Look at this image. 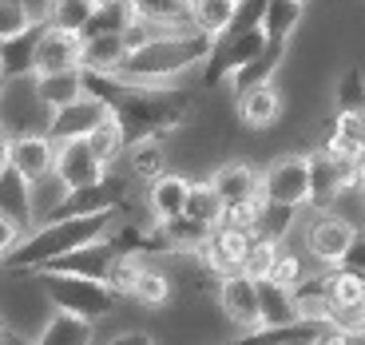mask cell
<instances>
[{"label":"cell","mask_w":365,"mask_h":345,"mask_svg":"<svg viewBox=\"0 0 365 345\" xmlns=\"http://www.w3.org/2000/svg\"><path fill=\"white\" fill-rule=\"evenodd\" d=\"M278 111H282V96H278V88L270 80L255 83V88H247L238 96V115H242L247 128H270L278 119Z\"/></svg>","instance_id":"obj_22"},{"label":"cell","mask_w":365,"mask_h":345,"mask_svg":"<svg viewBox=\"0 0 365 345\" xmlns=\"http://www.w3.org/2000/svg\"><path fill=\"white\" fill-rule=\"evenodd\" d=\"M210 222H202V218L195 215H171V218H159V238H163L167 250H179V254H195V250H202L210 238Z\"/></svg>","instance_id":"obj_18"},{"label":"cell","mask_w":365,"mask_h":345,"mask_svg":"<svg viewBox=\"0 0 365 345\" xmlns=\"http://www.w3.org/2000/svg\"><path fill=\"white\" fill-rule=\"evenodd\" d=\"M258 207H262V195H258V199H247V202H227L219 222H227V227H242V230H255Z\"/></svg>","instance_id":"obj_43"},{"label":"cell","mask_w":365,"mask_h":345,"mask_svg":"<svg viewBox=\"0 0 365 345\" xmlns=\"http://www.w3.org/2000/svg\"><path fill=\"white\" fill-rule=\"evenodd\" d=\"M88 143H91V151L100 155L103 163H111L115 155L128 151V139H123V123L115 119V111H108V119H100V123H96V131L88 135Z\"/></svg>","instance_id":"obj_32"},{"label":"cell","mask_w":365,"mask_h":345,"mask_svg":"<svg viewBox=\"0 0 365 345\" xmlns=\"http://www.w3.org/2000/svg\"><path fill=\"white\" fill-rule=\"evenodd\" d=\"M131 44L128 32H103V36H88L80 52V68H96V72H119V64L128 60Z\"/></svg>","instance_id":"obj_19"},{"label":"cell","mask_w":365,"mask_h":345,"mask_svg":"<svg viewBox=\"0 0 365 345\" xmlns=\"http://www.w3.org/2000/svg\"><path fill=\"white\" fill-rule=\"evenodd\" d=\"M294 298H298V309L306 318H329V309H334V298H329V278H302L294 286Z\"/></svg>","instance_id":"obj_30"},{"label":"cell","mask_w":365,"mask_h":345,"mask_svg":"<svg viewBox=\"0 0 365 345\" xmlns=\"http://www.w3.org/2000/svg\"><path fill=\"white\" fill-rule=\"evenodd\" d=\"M91 341V318L72 314V309H56L52 321L40 329V345H83Z\"/></svg>","instance_id":"obj_27"},{"label":"cell","mask_w":365,"mask_h":345,"mask_svg":"<svg viewBox=\"0 0 365 345\" xmlns=\"http://www.w3.org/2000/svg\"><path fill=\"white\" fill-rule=\"evenodd\" d=\"M135 302H143V306H167L171 302V282L163 278L159 270H147L143 266V274H139V282H135V294H131Z\"/></svg>","instance_id":"obj_41"},{"label":"cell","mask_w":365,"mask_h":345,"mask_svg":"<svg viewBox=\"0 0 365 345\" xmlns=\"http://www.w3.org/2000/svg\"><path fill=\"white\" fill-rule=\"evenodd\" d=\"M338 111H357V115H365V80H361L357 68H349L338 83Z\"/></svg>","instance_id":"obj_42"},{"label":"cell","mask_w":365,"mask_h":345,"mask_svg":"<svg viewBox=\"0 0 365 345\" xmlns=\"http://www.w3.org/2000/svg\"><path fill=\"white\" fill-rule=\"evenodd\" d=\"M215 36L195 28V32H182V36H147L143 44H135L128 52V60L119 64L123 80H139V83H163L182 76L187 68H195L199 60H207Z\"/></svg>","instance_id":"obj_3"},{"label":"cell","mask_w":365,"mask_h":345,"mask_svg":"<svg viewBox=\"0 0 365 345\" xmlns=\"http://www.w3.org/2000/svg\"><path fill=\"white\" fill-rule=\"evenodd\" d=\"M131 155V171L139 175V179H159V175L167 171V155H163V143L159 139H143V143L128 147Z\"/></svg>","instance_id":"obj_37"},{"label":"cell","mask_w":365,"mask_h":345,"mask_svg":"<svg viewBox=\"0 0 365 345\" xmlns=\"http://www.w3.org/2000/svg\"><path fill=\"white\" fill-rule=\"evenodd\" d=\"M361 167H365V163H361ZM361 167L338 159L334 151H314V155H310V199H306V202H310L314 210L334 207V199H338L346 187L361 182Z\"/></svg>","instance_id":"obj_6"},{"label":"cell","mask_w":365,"mask_h":345,"mask_svg":"<svg viewBox=\"0 0 365 345\" xmlns=\"http://www.w3.org/2000/svg\"><path fill=\"white\" fill-rule=\"evenodd\" d=\"M266 278H274V282H282V286H298L302 282V262L294 254H286V250H278V258H274V270L266 274Z\"/></svg>","instance_id":"obj_45"},{"label":"cell","mask_w":365,"mask_h":345,"mask_svg":"<svg viewBox=\"0 0 365 345\" xmlns=\"http://www.w3.org/2000/svg\"><path fill=\"white\" fill-rule=\"evenodd\" d=\"M20 235H24V230H20L16 222H12V218L0 215V262H4V258H9V250L20 242Z\"/></svg>","instance_id":"obj_47"},{"label":"cell","mask_w":365,"mask_h":345,"mask_svg":"<svg viewBox=\"0 0 365 345\" xmlns=\"http://www.w3.org/2000/svg\"><path fill=\"white\" fill-rule=\"evenodd\" d=\"M48 24H52V20H28L20 32L0 40V68L9 72V80L36 76V52H40V40H44Z\"/></svg>","instance_id":"obj_12"},{"label":"cell","mask_w":365,"mask_h":345,"mask_svg":"<svg viewBox=\"0 0 365 345\" xmlns=\"http://www.w3.org/2000/svg\"><path fill=\"white\" fill-rule=\"evenodd\" d=\"M258 306H262V326H286V321L302 318L294 290L282 286V282H274V278H258Z\"/></svg>","instance_id":"obj_23"},{"label":"cell","mask_w":365,"mask_h":345,"mask_svg":"<svg viewBox=\"0 0 365 345\" xmlns=\"http://www.w3.org/2000/svg\"><path fill=\"white\" fill-rule=\"evenodd\" d=\"M40 282H44V294L56 309H72V314H83V318H91V321L111 314V306L119 302V294L111 290L108 282L83 278V274L40 270Z\"/></svg>","instance_id":"obj_4"},{"label":"cell","mask_w":365,"mask_h":345,"mask_svg":"<svg viewBox=\"0 0 365 345\" xmlns=\"http://www.w3.org/2000/svg\"><path fill=\"white\" fill-rule=\"evenodd\" d=\"M326 278H329V298H334V306L365 302V274H354V270H346V266H334Z\"/></svg>","instance_id":"obj_38"},{"label":"cell","mask_w":365,"mask_h":345,"mask_svg":"<svg viewBox=\"0 0 365 345\" xmlns=\"http://www.w3.org/2000/svg\"><path fill=\"white\" fill-rule=\"evenodd\" d=\"M357 227L349 222V218H338V215H318L310 222V235H306V242H310V254L318 258V262L326 266H338L341 258H346L349 242H354Z\"/></svg>","instance_id":"obj_13"},{"label":"cell","mask_w":365,"mask_h":345,"mask_svg":"<svg viewBox=\"0 0 365 345\" xmlns=\"http://www.w3.org/2000/svg\"><path fill=\"white\" fill-rule=\"evenodd\" d=\"M302 9L306 0H266V16H262V32L266 40H290L294 28L302 24Z\"/></svg>","instance_id":"obj_29"},{"label":"cell","mask_w":365,"mask_h":345,"mask_svg":"<svg viewBox=\"0 0 365 345\" xmlns=\"http://www.w3.org/2000/svg\"><path fill=\"white\" fill-rule=\"evenodd\" d=\"M361 207H365V167H361Z\"/></svg>","instance_id":"obj_51"},{"label":"cell","mask_w":365,"mask_h":345,"mask_svg":"<svg viewBox=\"0 0 365 345\" xmlns=\"http://www.w3.org/2000/svg\"><path fill=\"white\" fill-rule=\"evenodd\" d=\"M80 52H83V36L68 32V28L48 24L44 40L36 52V72H60V68H80Z\"/></svg>","instance_id":"obj_17"},{"label":"cell","mask_w":365,"mask_h":345,"mask_svg":"<svg viewBox=\"0 0 365 345\" xmlns=\"http://www.w3.org/2000/svg\"><path fill=\"white\" fill-rule=\"evenodd\" d=\"M219 306L222 314H227L235 326H242L250 334V329L262 326V306H258V278H250L247 270L230 274V278H222L219 286Z\"/></svg>","instance_id":"obj_11"},{"label":"cell","mask_w":365,"mask_h":345,"mask_svg":"<svg viewBox=\"0 0 365 345\" xmlns=\"http://www.w3.org/2000/svg\"><path fill=\"white\" fill-rule=\"evenodd\" d=\"M278 250H282V242H274V238H258L250 242L247 258H242V270L250 274V278H266V274L274 270V258H278Z\"/></svg>","instance_id":"obj_40"},{"label":"cell","mask_w":365,"mask_h":345,"mask_svg":"<svg viewBox=\"0 0 365 345\" xmlns=\"http://www.w3.org/2000/svg\"><path fill=\"white\" fill-rule=\"evenodd\" d=\"M135 4L139 20H151V24H179V20H191V4L195 0H131Z\"/></svg>","instance_id":"obj_34"},{"label":"cell","mask_w":365,"mask_h":345,"mask_svg":"<svg viewBox=\"0 0 365 345\" xmlns=\"http://www.w3.org/2000/svg\"><path fill=\"white\" fill-rule=\"evenodd\" d=\"M131 24H135V4L131 0H100L80 36L88 40V36H103V32H128Z\"/></svg>","instance_id":"obj_28"},{"label":"cell","mask_w":365,"mask_h":345,"mask_svg":"<svg viewBox=\"0 0 365 345\" xmlns=\"http://www.w3.org/2000/svg\"><path fill=\"white\" fill-rule=\"evenodd\" d=\"M215 191L222 195V202H247V199H258L262 195V175L247 163H227L210 175Z\"/></svg>","instance_id":"obj_21"},{"label":"cell","mask_w":365,"mask_h":345,"mask_svg":"<svg viewBox=\"0 0 365 345\" xmlns=\"http://www.w3.org/2000/svg\"><path fill=\"white\" fill-rule=\"evenodd\" d=\"M262 199L302 207L310 199V155H282L262 171Z\"/></svg>","instance_id":"obj_7"},{"label":"cell","mask_w":365,"mask_h":345,"mask_svg":"<svg viewBox=\"0 0 365 345\" xmlns=\"http://www.w3.org/2000/svg\"><path fill=\"white\" fill-rule=\"evenodd\" d=\"M4 83H9V72H4V68H0V96H4Z\"/></svg>","instance_id":"obj_50"},{"label":"cell","mask_w":365,"mask_h":345,"mask_svg":"<svg viewBox=\"0 0 365 345\" xmlns=\"http://www.w3.org/2000/svg\"><path fill=\"white\" fill-rule=\"evenodd\" d=\"M338 266H346V270H354V274H365V230L354 235V242H349L346 258H341Z\"/></svg>","instance_id":"obj_46"},{"label":"cell","mask_w":365,"mask_h":345,"mask_svg":"<svg viewBox=\"0 0 365 345\" xmlns=\"http://www.w3.org/2000/svg\"><path fill=\"white\" fill-rule=\"evenodd\" d=\"M250 242H255V230H242V227H227V222H219V227L210 230L207 246H202L199 254H202V262H207L210 274L230 278V274L242 270V258H247Z\"/></svg>","instance_id":"obj_9"},{"label":"cell","mask_w":365,"mask_h":345,"mask_svg":"<svg viewBox=\"0 0 365 345\" xmlns=\"http://www.w3.org/2000/svg\"><path fill=\"white\" fill-rule=\"evenodd\" d=\"M9 143H12V139L4 135V128H0V163H4V159H9Z\"/></svg>","instance_id":"obj_49"},{"label":"cell","mask_w":365,"mask_h":345,"mask_svg":"<svg viewBox=\"0 0 365 345\" xmlns=\"http://www.w3.org/2000/svg\"><path fill=\"white\" fill-rule=\"evenodd\" d=\"M235 9H238V0H195L191 20H195V28H202V32H210V36H219V32L230 28Z\"/></svg>","instance_id":"obj_31"},{"label":"cell","mask_w":365,"mask_h":345,"mask_svg":"<svg viewBox=\"0 0 365 345\" xmlns=\"http://www.w3.org/2000/svg\"><path fill=\"white\" fill-rule=\"evenodd\" d=\"M262 44H266V32H262V28H247V32H235V28H227V32H219V36H215V48H210V56H207L202 83H207V88H219V83H227L235 68H242L250 56L262 52Z\"/></svg>","instance_id":"obj_5"},{"label":"cell","mask_w":365,"mask_h":345,"mask_svg":"<svg viewBox=\"0 0 365 345\" xmlns=\"http://www.w3.org/2000/svg\"><path fill=\"white\" fill-rule=\"evenodd\" d=\"M128 341H151V334H123V337H115V345H128Z\"/></svg>","instance_id":"obj_48"},{"label":"cell","mask_w":365,"mask_h":345,"mask_svg":"<svg viewBox=\"0 0 365 345\" xmlns=\"http://www.w3.org/2000/svg\"><path fill=\"white\" fill-rule=\"evenodd\" d=\"M123 250H128V246L111 242V235H108V238H96V242L80 246V250H72V254H64V258H56L44 270H68V274H83V278L108 282V270L115 266V258L123 254Z\"/></svg>","instance_id":"obj_14"},{"label":"cell","mask_w":365,"mask_h":345,"mask_svg":"<svg viewBox=\"0 0 365 345\" xmlns=\"http://www.w3.org/2000/svg\"><path fill=\"white\" fill-rule=\"evenodd\" d=\"M56 179L64 182V191L96 187V182L108 179V163L91 151L88 139H64L56 147Z\"/></svg>","instance_id":"obj_8"},{"label":"cell","mask_w":365,"mask_h":345,"mask_svg":"<svg viewBox=\"0 0 365 345\" xmlns=\"http://www.w3.org/2000/svg\"><path fill=\"white\" fill-rule=\"evenodd\" d=\"M108 103L100 100V96H91V91H83L80 100L64 103V108L52 111V123H48V135L56 139V143H64V139H88L91 131H96V123L100 119H108Z\"/></svg>","instance_id":"obj_10"},{"label":"cell","mask_w":365,"mask_h":345,"mask_svg":"<svg viewBox=\"0 0 365 345\" xmlns=\"http://www.w3.org/2000/svg\"><path fill=\"white\" fill-rule=\"evenodd\" d=\"M100 0H52V9H48V20L56 28H68V32H83V24L91 20Z\"/></svg>","instance_id":"obj_36"},{"label":"cell","mask_w":365,"mask_h":345,"mask_svg":"<svg viewBox=\"0 0 365 345\" xmlns=\"http://www.w3.org/2000/svg\"><path fill=\"white\" fill-rule=\"evenodd\" d=\"M0 215L12 218L20 230L32 227V179L12 159L0 163Z\"/></svg>","instance_id":"obj_15"},{"label":"cell","mask_w":365,"mask_h":345,"mask_svg":"<svg viewBox=\"0 0 365 345\" xmlns=\"http://www.w3.org/2000/svg\"><path fill=\"white\" fill-rule=\"evenodd\" d=\"M222 195L215 191V182H191V195H187V215L202 218V222H210V227H219V218H222Z\"/></svg>","instance_id":"obj_35"},{"label":"cell","mask_w":365,"mask_h":345,"mask_svg":"<svg viewBox=\"0 0 365 345\" xmlns=\"http://www.w3.org/2000/svg\"><path fill=\"white\" fill-rule=\"evenodd\" d=\"M56 147L60 143H56L52 135H20L9 143V159L32 182H40V179H48V175H56Z\"/></svg>","instance_id":"obj_16"},{"label":"cell","mask_w":365,"mask_h":345,"mask_svg":"<svg viewBox=\"0 0 365 345\" xmlns=\"http://www.w3.org/2000/svg\"><path fill=\"white\" fill-rule=\"evenodd\" d=\"M255 337H266V341H334L338 329L329 318H294L286 326H262V329H250Z\"/></svg>","instance_id":"obj_25"},{"label":"cell","mask_w":365,"mask_h":345,"mask_svg":"<svg viewBox=\"0 0 365 345\" xmlns=\"http://www.w3.org/2000/svg\"><path fill=\"white\" fill-rule=\"evenodd\" d=\"M83 96V68H60V72H36V100L44 108H64Z\"/></svg>","instance_id":"obj_20"},{"label":"cell","mask_w":365,"mask_h":345,"mask_svg":"<svg viewBox=\"0 0 365 345\" xmlns=\"http://www.w3.org/2000/svg\"><path fill=\"white\" fill-rule=\"evenodd\" d=\"M139 274H143V258H139V250H123V254L115 258V266L108 270V286L123 298V294H135V282Z\"/></svg>","instance_id":"obj_39"},{"label":"cell","mask_w":365,"mask_h":345,"mask_svg":"<svg viewBox=\"0 0 365 345\" xmlns=\"http://www.w3.org/2000/svg\"><path fill=\"white\" fill-rule=\"evenodd\" d=\"M119 215H123L119 202L96 207V210H76V215H60V218H52L48 227H40L36 235L20 238V242L9 250L4 266H9V270H44V266L56 262V258L72 254V250L96 242V238H108Z\"/></svg>","instance_id":"obj_2"},{"label":"cell","mask_w":365,"mask_h":345,"mask_svg":"<svg viewBox=\"0 0 365 345\" xmlns=\"http://www.w3.org/2000/svg\"><path fill=\"white\" fill-rule=\"evenodd\" d=\"M28 20H32V16H28L24 0H0V40L12 36V32H20Z\"/></svg>","instance_id":"obj_44"},{"label":"cell","mask_w":365,"mask_h":345,"mask_svg":"<svg viewBox=\"0 0 365 345\" xmlns=\"http://www.w3.org/2000/svg\"><path fill=\"white\" fill-rule=\"evenodd\" d=\"M187 195H191V182L182 179V175H159V179H151V195H147V202H151V210H155V218H171V215H182L187 210Z\"/></svg>","instance_id":"obj_26"},{"label":"cell","mask_w":365,"mask_h":345,"mask_svg":"<svg viewBox=\"0 0 365 345\" xmlns=\"http://www.w3.org/2000/svg\"><path fill=\"white\" fill-rule=\"evenodd\" d=\"M282 56H286V44H282V40H266V44H262V52H258V56H250V60H247L242 68H235L227 83H230L235 91H247V88H255V83H266L274 72H278V64H282Z\"/></svg>","instance_id":"obj_24"},{"label":"cell","mask_w":365,"mask_h":345,"mask_svg":"<svg viewBox=\"0 0 365 345\" xmlns=\"http://www.w3.org/2000/svg\"><path fill=\"white\" fill-rule=\"evenodd\" d=\"M83 91L100 96L115 119L123 123V139L128 147L143 143V139H163L167 131H175L191 111V96L187 91H167L159 83H139L123 80L119 72H96L83 68Z\"/></svg>","instance_id":"obj_1"},{"label":"cell","mask_w":365,"mask_h":345,"mask_svg":"<svg viewBox=\"0 0 365 345\" xmlns=\"http://www.w3.org/2000/svg\"><path fill=\"white\" fill-rule=\"evenodd\" d=\"M294 210H298V207H286V202L262 199V207H258V218H255V235H258V238H274V242H282L286 230H290V222H294Z\"/></svg>","instance_id":"obj_33"}]
</instances>
